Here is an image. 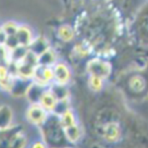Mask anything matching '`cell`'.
<instances>
[{
    "mask_svg": "<svg viewBox=\"0 0 148 148\" xmlns=\"http://www.w3.org/2000/svg\"><path fill=\"white\" fill-rule=\"evenodd\" d=\"M41 139L48 148H69L70 144L65 135V131L56 114H49L47 120L39 127Z\"/></svg>",
    "mask_w": 148,
    "mask_h": 148,
    "instance_id": "1",
    "label": "cell"
},
{
    "mask_svg": "<svg viewBox=\"0 0 148 148\" xmlns=\"http://www.w3.org/2000/svg\"><path fill=\"white\" fill-rule=\"evenodd\" d=\"M95 130L101 141L106 144H118L123 141L124 138V127L117 118H110L99 120L95 125Z\"/></svg>",
    "mask_w": 148,
    "mask_h": 148,
    "instance_id": "2",
    "label": "cell"
},
{
    "mask_svg": "<svg viewBox=\"0 0 148 148\" xmlns=\"http://www.w3.org/2000/svg\"><path fill=\"white\" fill-rule=\"evenodd\" d=\"M27 145V136L23 126L13 124L0 130V148H25Z\"/></svg>",
    "mask_w": 148,
    "mask_h": 148,
    "instance_id": "3",
    "label": "cell"
},
{
    "mask_svg": "<svg viewBox=\"0 0 148 148\" xmlns=\"http://www.w3.org/2000/svg\"><path fill=\"white\" fill-rule=\"evenodd\" d=\"M132 29L138 43L148 48V1H146L136 13Z\"/></svg>",
    "mask_w": 148,
    "mask_h": 148,
    "instance_id": "4",
    "label": "cell"
},
{
    "mask_svg": "<svg viewBox=\"0 0 148 148\" xmlns=\"http://www.w3.org/2000/svg\"><path fill=\"white\" fill-rule=\"evenodd\" d=\"M125 89L131 97H148V78L140 72L131 74L126 81Z\"/></svg>",
    "mask_w": 148,
    "mask_h": 148,
    "instance_id": "5",
    "label": "cell"
},
{
    "mask_svg": "<svg viewBox=\"0 0 148 148\" xmlns=\"http://www.w3.org/2000/svg\"><path fill=\"white\" fill-rule=\"evenodd\" d=\"M85 70L88 76H97L107 80L113 72V66L107 59H103L101 57H95L87 61Z\"/></svg>",
    "mask_w": 148,
    "mask_h": 148,
    "instance_id": "6",
    "label": "cell"
},
{
    "mask_svg": "<svg viewBox=\"0 0 148 148\" xmlns=\"http://www.w3.org/2000/svg\"><path fill=\"white\" fill-rule=\"evenodd\" d=\"M49 114L40 103H32L25 112V118L29 124L39 128L47 120Z\"/></svg>",
    "mask_w": 148,
    "mask_h": 148,
    "instance_id": "7",
    "label": "cell"
},
{
    "mask_svg": "<svg viewBox=\"0 0 148 148\" xmlns=\"http://www.w3.org/2000/svg\"><path fill=\"white\" fill-rule=\"evenodd\" d=\"M54 82L62 85H68L72 79V71L65 62L58 61L53 66Z\"/></svg>",
    "mask_w": 148,
    "mask_h": 148,
    "instance_id": "8",
    "label": "cell"
},
{
    "mask_svg": "<svg viewBox=\"0 0 148 148\" xmlns=\"http://www.w3.org/2000/svg\"><path fill=\"white\" fill-rule=\"evenodd\" d=\"M33 81L45 87H49L54 82L53 67L38 65L35 70V73H34Z\"/></svg>",
    "mask_w": 148,
    "mask_h": 148,
    "instance_id": "9",
    "label": "cell"
},
{
    "mask_svg": "<svg viewBox=\"0 0 148 148\" xmlns=\"http://www.w3.org/2000/svg\"><path fill=\"white\" fill-rule=\"evenodd\" d=\"M15 39H16L18 46L29 49V45L35 39L33 29L27 25H19L17 27L16 34H15Z\"/></svg>",
    "mask_w": 148,
    "mask_h": 148,
    "instance_id": "10",
    "label": "cell"
},
{
    "mask_svg": "<svg viewBox=\"0 0 148 148\" xmlns=\"http://www.w3.org/2000/svg\"><path fill=\"white\" fill-rule=\"evenodd\" d=\"M32 81L33 80H31V79H25L19 76H14L8 93H10L11 95L16 97H25Z\"/></svg>",
    "mask_w": 148,
    "mask_h": 148,
    "instance_id": "11",
    "label": "cell"
},
{
    "mask_svg": "<svg viewBox=\"0 0 148 148\" xmlns=\"http://www.w3.org/2000/svg\"><path fill=\"white\" fill-rule=\"evenodd\" d=\"M48 87L43 86V85L39 84V83L35 82V81H32V83L29 84L25 95L27 101H29V105H32V103H39L44 91Z\"/></svg>",
    "mask_w": 148,
    "mask_h": 148,
    "instance_id": "12",
    "label": "cell"
},
{
    "mask_svg": "<svg viewBox=\"0 0 148 148\" xmlns=\"http://www.w3.org/2000/svg\"><path fill=\"white\" fill-rule=\"evenodd\" d=\"M14 121V114L9 106H0V130L6 129L12 126Z\"/></svg>",
    "mask_w": 148,
    "mask_h": 148,
    "instance_id": "13",
    "label": "cell"
},
{
    "mask_svg": "<svg viewBox=\"0 0 148 148\" xmlns=\"http://www.w3.org/2000/svg\"><path fill=\"white\" fill-rule=\"evenodd\" d=\"M64 131H65V135L67 138L69 144H76L78 143L81 140L83 135V131L81 126L79 125V123H75L74 125H71L67 128H64Z\"/></svg>",
    "mask_w": 148,
    "mask_h": 148,
    "instance_id": "14",
    "label": "cell"
},
{
    "mask_svg": "<svg viewBox=\"0 0 148 148\" xmlns=\"http://www.w3.org/2000/svg\"><path fill=\"white\" fill-rule=\"evenodd\" d=\"M39 103L48 112V113H54L56 107H57L58 99L55 97V95L52 93V91L49 88H47L44 91Z\"/></svg>",
    "mask_w": 148,
    "mask_h": 148,
    "instance_id": "15",
    "label": "cell"
},
{
    "mask_svg": "<svg viewBox=\"0 0 148 148\" xmlns=\"http://www.w3.org/2000/svg\"><path fill=\"white\" fill-rule=\"evenodd\" d=\"M14 75L10 72L9 67L6 65H0V89L8 92Z\"/></svg>",
    "mask_w": 148,
    "mask_h": 148,
    "instance_id": "16",
    "label": "cell"
},
{
    "mask_svg": "<svg viewBox=\"0 0 148 148\" xmlns=\"http://www.w3.org/2000/svg\"><path fill=\"white\" fill-rule=\"evenodd\" d=\"M50 44L48 43V41L43 37H38L35 38L34 41L32 42V44L29 47V51H31L33 54H35L37 57H39L40 55L46 52L47 50L50 49Z\"/></svg>",
    "mask_w": 148,
    "mask_h": 148,
    "instance_id": "17",
    "label": "cell"
},
{
    "mask_svg": "<svg viewBox=\"0 0 148 148\" xmlns=\"http://www.w3.org/2000/svg\"><path fill=\"white\" fill-rule=\"evenodd\" d=\"M48 88L55 95V97L58 99V101H67L69 99V90L67 88V85H62L53 82Z\"/></svg>",
    "mask_w": 148,
    "mask_h": 148,
    "instance_id": "18",
    "label": "cell"
},
{
    "mask_svg": "<svg viewBox=\"0 0 148 148\" xmlns=\"http://www.w3.org/2000/svg\"><path fill=\"white\" fill-rule=\"evenodd\" d=\"M57 62H58L57 55H56V53L51 48H50L49 50H47L46 52H44L42 55H40L39 57H38V64L42 66H50V67H53Z\"/></svg>",
    "mask_w": 148,
    "mask_h": 148,
    "instance_id": "19",
    "label": "cell"
},
{
    "mask_svg": "<svg viewBox=\"0 0 148 148\" xmlns=\"http://www.w3.org/2000/svg\"><path fill=\"white\" fill-rule=\"evenodd\" d=\"M57 35L62 42L69 43V42L73 41L74 37H75V32H74V29L71 27V25H60L59 27L58 32H57Z\"/></svg>",
    "mask_w": 148,
    "mask_h": 148,
    "instance_id": "20",
    "label": "cell"
},
{
    "mask_svg": "<svg viewBox=\"0 0 148 148\" xmlns=\"http://www.w3.org/2000/svg\"><path fill=\"white\" fill-rule=\"evenodd\" d=\"M59 118H60V122H61L63 128H67V127H69V126L74 125L75 123H77L76 116H75V114H74L72 109H69L64 112V113H62L61 115L59 116Z\"/></svg>",
    "mask_w": 148,
    "mask_h": 148,
    "instance_id": "21",
    "label": "cell"
},
{
    "mask_svg": "<svg viewBox=\"0 0 148 148\" xmlns=\"http://www.w3.org/2000/svg\"><path fill=\"white\" fill-rule=\"evenodd\" d=\"M105 79L97 76H88L87 79V84L93 92H101L105 87Z\"/></svg>",
    "mask_w": 148,
    "mask_h": 148,
    "instance_id": "22",
    "label": "cell"
},
{
    "mask_svg": "<svg viewBox=\"0 0 148 148\" xmlns=\"http://www.w3.org/2000/svg\"><path fill=\"white\" fill-rule=\"evenodd\" d=\"M18 25H19L18 23H15V21H5L1 27H2L4 33L6 34L7 38H8V37H13V36H15Z\"/></svg>",
    "mask_w": 148,
    "mask_h": 148,
    "instance_id": "23",
    "label": "cell"
},
{
    "mask_svg": "<svg viewBox=\"0 0 148 148\" xmlns=\"http://www.w3.org/2000/svg\"><path fill=\"white\" fill-rule=\"evenodd\" d=\"M6 40H7L6 34L4 33L2 27L0 25V45H5V42H6Z\"/></svg>",
    "mask_w": 148,
    "mask_h": 148,
    "instance_id": "24",
    "label": "cell"
},
{
    "mask_svg": "<svg viewBox=\"0 0 148 148\" xmlns=\"http://www.w3.org/2000/svg\"><path fill=\"white\" fill-rule=\"evenodd\" d=\"M69 148H71V147H69Z\"/></svg>",
    "mask_w": 148,
    "mask_h": 148,
    "instance_id": "25",
    "label": "cell"
}]
</instances>
